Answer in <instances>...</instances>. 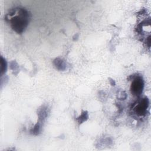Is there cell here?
<instances>
[{
    "instance_id": "obj_1",
    "label": "cell",
    "mask_w": 151,
    "mask_h": 151,
    "mask_svg": "<svg viewBox=\"0 0 151 151\" xmlns=\"http://www.w3.org/2000/svg\"><path fill=\"white\" fill-rule=\"evenodd\" d=\"M29 18L30 15L28 11L20 7L11 9L5 15L6 21L18 34L24 32L28 25Z\"/></svg>"
},
{
    "instance_id": "obj_2",
    "label": "cell",
    "mask_w": 151,
    "mask_h": 151,
    "mask_svg": "<svg viewBox=\"0 0 151 151\" xmlns=\"http://www.w3.org/2000/svg\"><path fill=\"white\" fill-rule=\"evenodd\" d=\"M149 100L146 97L139 99L132 104L130 113L134 118L141 119L144 117L149 107Z\"/></svg>"
},
{
    "instance_id": "obj_3",
    "label": "cell",
    "mask_w": 151,
    "mask_h": 151,
    "mask_svg": "<svg viewBox=\"0 0 151 151\" xmlns=\"http://www.w3.org/2000/svg\"><path fill=\"white\" fill-rule=\"evenodd\" d=\"M144 88V81L141 76H137L133 78L130 85V91L132 94L136 97H139Z\"/></svg>"
}]
</instances>
